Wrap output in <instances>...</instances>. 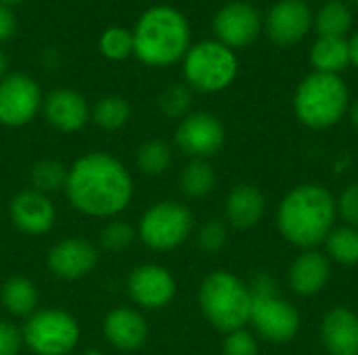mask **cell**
<instances>
[{
  "label": "cell",
  "mask_w": 358,
  "mask_h": 355,
  "mask_svg": "<svg viewBox=\"0 0 358 355\" xmlns=\"http://www.w3.org/2000/svg\"><path fill=\"white\" fill-rule=\"evenodd\" d=\"M63 192L78 213L94 220H113L130 207L134 178L115 155L90 151L69 165Z\"/></svg>",
  "instance_id": "1"
},
{
  "label": "cell",
  "mask_w": 358,
  "mask_h": 355,
  "mask_svg": "<svg viewBox=\"0 0 358 355\" xmlns=\"http://www.w3.org/2000/svg\"><path fill=\"white\" fill-rule=\"evenodd\" d=\"M336 216V199L325 186L300 184L281 199L277 228L289 245L306 251L325 243L334 230Z\"/></svg>",
  "instance_id": "2"
},
{
  "label": "cell",
  "mask_w": 358,
  "mask_h": 355,
  "mask_svg": "<svg viewBox=\"0 0 358 355\" xmlns=\"http://www.w3.org/2000/svg\"><path fill=\"white\" fill-rule=\"evenodd\" d=\"M134 54L147 67H170L185 59L191 48V25L187 17L170 6H149L136 21Z\"/></svg>",
  "instance_id": "3"
},
{
  "label": "cell",
  "mask_w": 358,
  "mask_h": 355,
  "mask_svg": "<svg viewBox=\"0 0 358 355\" xmlns=\"http://www.w3.org/2000/svg\"><path fill=\"white\" fill-rule=\"evenodd\" d=\"M350 109V92L340 75L308 73L294 92V113L310 130H327L344 119Z\"/></svg>",
  "instance_id": "4"
},
{
  "label": "cell",
  "mask_w": 358,
  "mask_h": 355,
  "mask_svg": "<svg viewBox=\"0 0 358 355\" xmlns=\"http://www.w3.org/2000/svg\"><path fill=\"white\" fill-rule=\"evenodd\" d=\"M199 308L206 320L224 335L245 328L252 312L250 287L239 276L216 270L199 287Z\"/></svg>",
  "instance_id": "5"
},
{
  "label": "cell",
  "mask_w": 358,
  "mask_h": 355,
  "mask_svg": "<svg viewBox=\"0 0 358 355\" xmlns=\"http://www.w3.org/2000/svg\"><path fill=\"white\" fill-rule=\"evenodd\" d=\"M250 287L252 312L250 322L254 331L268 343H289L300 331V312L277 293L271 276L260 274Z\"/></svg>",
  "instance_id": "6"
},
{
  "label": "cell",
  "mask_w": 358,
  "mask_h": 355,
  "mask_svg": "<svg viewBox=\"0 0 358 355\" xmlns=\"http://www.w3.org/2000/svg\"><path fill=\"white\" fill-rule=\"evenodd\" d=\"M239 73V61L233 48L218 40L191 44L182 59V75L191 90L216 94L227 90Z\"/></svg>",
  "instance_id": "7"
},
{
  "label": "cell",
  "mask_w": 358,
  "mask_h": 355,
  "mask_svg": "<svg viewBox=\"0 0 358 355\" xmlns=\"http://www.w3.org/2000/svg\"><path fill=\"white\" fill-rule=\"evenodd\" d=\"M23 345L34 355H69L82 337L73 314L59 308L36 310L21 326Z\"/></svg>",
  "instance_id": "8"
},
{
  "label": "cell",
  "mask_w": 358,
  "mask_h": 355,
  "mask_svg": "<svg viewBox=\"0 0 358 355\" xmlns=\"http://www.w3.org/2000/svg\"><path fill=\"white\" fill-rule=\"evenodd\" d=\"M193 213L185 203L159 201L151 205L136 224L138 241L151 251H174L193 234Z\"/></svg>",
  "instance_id": "9"
},
{
  "label": "cell",
  "mask_w": 358,
  "mask_h": 355,
  "mask_svg": "<svg viewBox=\"0 0 358 355\" xmlns=\"http://www.w3.org/2000/svg\"><path fill=\"white\" fill-rule=\"evenodd\" d=\"M42 90L27 73H8L0 80V126L23 128L42 111Z\"/></svg>",
  "instance_id": "10"
},
{
  "label": "cell",
  "mask_w": 358,
  "mask_h": 355,
  "mask_svg": "<svg viewBox=\"0 0 358 355\" xmlns=\"http://www.w3.org/2000/svg\"><path fill=\"white\" fill-rule=\"evenodd\" d=\"M227 130L222 121L206 111L189 113L182 117L174 132V142L180 153L191 159H210L224 146Z\"/></svg>",
  "instance_id": "11"
},
{
  "label": "cell",
  "mask_w": 358,
  "mask_h": 355,
  "mask_svg": "<svg viewBox=\"0 0 358 355\" xmlns=\"http://www.w3.org/2000/svg\"><path fill=\"white\" fill-rule=\"evenodd\" d=\"M126 291L132 303L141 310H164L176 297V278L162 264H138L130 270Z\"/></svg>",
  "instance_id": "12"
},
{
  "label": "cell",
  "mask_w": 358,
  "mask_h": 355,
  "mask_svg": "<svg viewBox=\"0 0 358 355\" xmlns=\"http://www.w3.org/2000/svg\"><path fill=\"white\" fill-rule=\"evenodd\" d=\"M212 27L218 42L237 50L256 42V38L264 29V21L254 4L245 0H233L216 10Z\"/></svg>",
  "instance_id": "13"
},
{
  "label": "cell",
  "mask_w": 358,
  "mask_h": 355,
  "mask_svg": "<svg viewBox=\"0 0 358 355\" xmlns=\"http://www.w3.org/2000/svg\"><path fill=\"white\" fill-rule=\"evenodd\" d=\"M315 13L304 0H279L275 2L264 19V31L268 40L281 48L300 44L310 27Z\"/></svg>",
  "instance_id": "14"
},
{
  "label": "cell",
  "mask_w": 358,
  "mask_h": 355,
  "mask_svg": "<svg viewBox=\"0 0 358 355\" xmlns=\"http://www.w3.org/2000/svg\"><path fill=\"white\" fill-rule=\"evenodd\" d=\"M99 266V249L82 236L57 241L46 253V268L61 280H80Z\"/></svg>",
  "instance_id": "15"
},
{
  "label": "cell",
  "mask_w": 358,
  "mask_h": 355,
  "mask_svg": "<svg viewBox=\"0 0 358 355\" xmlns=\"http://www.w3.org/2000/svg\"><path fill=\"white\" fill-rule=\"evenodd\" d=\"M8 218L10 224L25 236H44L55 228L57 222V207L50 197L25 188L13 195L8 201Z\"/></svg>",
  "instance_id": "16"
},
{
  "label": "cell",
  "mask_w": 358,
  "mask_h": 355,
  "mask_svg": "<svg viewBox=\"0 0 358 355\" xmlns=\"http://www.w3.org/2000/svg\"><path fill=\"white\" fill-rule=\"evenodd\" d=\"M40 113L46 123L61 134H76L90 121V105L84 94L73 88H55L44 96Z\"/></svg>",
  "instance_id": "17"
},
{
  "label": "cell",
  "mask_w": 358,
  "mask_h": 355,
  "mask_svg": "<svg viewBox=\"0 0 358 355\" xmlns=\"http://www.w3.org/2000/svg\"><path fill=\"white\" fill-rule=\"evenodd\" d=\"M105 341L117 352H136L149 339V322L136 308H113L103 318Z\"/></svg>",
  "instance_id": "18"
},
{
  "label": "cell",
  "mask_w": 358,
  "mask_h": 355,
  "mask_svg": "<svg viewBox=\"0 0 358 355\" xmlns=\"http://www.w3.org/2000/svg\"><path fill=\"white\" fill-rule=\"evenodd\" d=\"M321 341L329 355H358V314L334 308L323 316Z\"/></svg>",
  "instance_id": "19"
},
{
  "label": "cell",
  "mask_w": 358,
  "mask_h": 355,
  "mask_svg": "<svg viewBox=\"0 0 358 355\" xmlns=\"http://www.w3.org/2000/svg\"><path fill=\"white\" fill-rule=\"evenodd\" d=\"M329 276H331V264L327 255L315 249H306L304 253H300L287 272L289 287L294 289V293L302 297L321 293L329 282Z\"/></svg>",
  "instance_id": "20"
},
{
  "label": "cell",
  "mask_w": 358,
  "mask_h": 355,
  "mask_svg": "<svg viewBox=\"0 0 358 355\" xmlns=\"http://www.w3.org/2000/svg\"><path fill=\"white\" fill-rule=\"evenodd\" d=\"M266 209V199L254 184H237L231 188L224 201V218L237 230L254 228Z\"/></svg>",
  "instance_id": "21"
},
{
  "label": "cell",
  "mask_w": 358,
  "mask_h": 355,
  "mask_svg": "<svg viewBox=\"0 0 358 355\" xmlns=\"http://www.w3.org/2000/svg\"><path fill=\"white\" fill-rule=\"evenodd\" d=\"M0 303L13 318H29L40 303L36 282L23 274L8 276L0 287Z\"/></svg>",
  "instance_id": "22"
},
{
  "label": "cell",
  "mask_w": 358,
  "mask_h": 355,
  "mask_svg": "<svg viewBox=\"0 0 358 355\" xmlns=\"http://www.w3.org/2000/svg\"><path fill=\"white\" fill-rule=\"evenodd\" d=\"M315 71L340 75L346 67H350V44L348 38L336 36H319L310 46L308 54Z\"/></svg>",
  "instance_id": "23"
},
{
  "label": "cell",
  "mask_w": 358,
  "mask_h": 355,
  "mask_svg": "<svg viewBox=\"0 0 358 355\" xmlns=\"http://www.w3.org/2000/svg\"><path fill=\"white\" fill-rule=\"evenodd\" d=\"M352 10L346 0H327L319 6L313 19V27L319 31V36H336L346 38L352 29Z\"/></svg>",
  "instance_id": "24"
},
{
  "label": "cell",
  "mask_w": 358,
  "mask_h": 355,
  "mask_svg": "<svg viewBox=\"0 0 358 355\" xmlns=\"http://www.w3.org/2000/svg\"><path fill=\"white\" fill-rule=\"evenodd\" d=\"M67 169H69V165H65L59 159H52V157L38 159L31 163V167L27 172L29 188L38 190L46 197L61 192L67 182Z\"/></svg>",
  "instance_id": "25"
},
{
  "label": "cell",
  "mask_w": 358,
  "mask_h": 355,
  "mask_svg": "<svg viewBox=\"0 0 358 355\" xmlns=\"http://www.w3.org/2000/svg\"><path fill=\"white\" fill-rule=\"evenodd\" d=\"M178 186L189 199H203L216 188V172L206 159H191L178 176Z\"/></svg>",
  "instance_id": "26"
},
{
  "label": "cell",
  "mask_w": 358,
  "mask_h": 355,
  "mask_svg": "<svg viewBox=\"0 0 358 355\" xmlns=\"http://www.w3.org/2000/svg\"><path fill=\"white\" fill-rule=\"evenodd\" d=\"M130 115H132L130 103L117 94L103 96L101 100L94 103V107H90V121L105 132L122 130L130 121Z\"/></svg>",
  "instance_id": "27"
},
{
  "label": "cell",
  "mask_w": 358,
  "mask_h": 355,
  "mask_svg": "<svg viewBox=\"0 0 358 355\" xmlns=\"http://www.w3.org/2000/svg\"><path fill=\"white\" fill-rule=\"evenodd\" d=\"M172 146L162 138L143 142L136 151V167L143 176H162L172 165Z\"/></svg>",
  "instance_id": "28"
},
{
  "label": "cell",
  "mask_w": 358,
  "mask_h": 355,
  "mask_svg": "<svg viewBox=\"0 0 358 355\" xmlns=\"http://www.w3.org/2000/svg\"><path fill=\"white\" fill-rule=\"evenodd\" d=\"M327 259H334L342 266L358 264V228L340 226L334 228L325 239Z\"/></svg>",
  "instance_id": "29"
},
{
  "label": "cell",
  "mask_w": 358,
  "mask_h": 355,
  "mask_svg": "<svg viewBox=\"0 0 358 355\" xmlns=\"http://www.w3.org/2000/svg\"><path fill=\"white\" fill-rule=\"evenodd\" d=\"M99 50L109 61H124L134 54V40L132 31L126 27H107L99 38Z\"/></svg>",
  "instance_id": "30"
},
{
  "label": "cell",
  "mask_w": 358,
  "mask_h": 355,
  "mask_svg": "<svg viewBox=\"0 0 358 355\" xmlns=\"http://www.w3.org/2000/svg\"><path fill=\"white\" fill-rule=\"evenodd\" d=\"M191 105H193V90L187 84H172L157 98L159 111L170 119L187 117L191 111Z\"/></svg>",
  "instance_id": "31"
},
{
  "label": "cell",
  "mask_w": 358,
  "mask_h": 355,
  "mask_svg": "<svg viewBox=\"0 0 358 355\" xmlns=\"http://www.w3.org/2000/svg\"><path fill=\"white\" fill-rule=\"evenodd\" d=\"M136 239H138L136 228L130 222L122 220V218L107 220V224L101 228V234H99L101 247L107 249V251H113V253L126 251Z\"/></svg>",
  "instance_id": "32"
},
{
  "label": "cell",
  "mask_w": 358,
  "mask_h": 355,
  "mask_svg": "<svg viewBox=\"0 0 358 355\" xmlns=\"http://www.w3.org/2000/svg\"><path fill=\"white\" fill-rule=\"evenodd\" d=\"M229 241V228H227V222L222 220H208L206 224H201L195 232V243L197 247L208 253V255H214V253H220L224 249Z\"/></svg>",
  "instance_id": "33"
},
{
  "label": "cell",
  "mask_w": 358,
  "mask_h": 355,
  "mask_svg": "<svg viewBox=\"0 0 358 355\" xmlns=\"http://www.w3.org/2000/svg\"><path fill=\"white\" fill-rule=\"evenodd\" d=\"M222 355H258V341L245 328L227 333L222 343Z\"/></svg>",
  "instance_id": "34"
},
{
  "label": "cell",
  "mask_w": 358,
  "mask_h": 355,
  "mask_svg": "<svg viewBox=\"0 0 358 355\" xmlns=\"http://www.w3.org/2000/svg\"><path fill=\"white\" fill-rule=\"evenodd\" d=\"M338 216L346 222V226L358 228V182L346 186L336 199Z\"/></svg>",
  "instance_id": "35"
},
{
  "label": "cell",
  "mask_w": 358,
  "mask_h": 355,
  "mask_svg": "<svg viewBox=\"0 0 358 355\" xmlns=\"http://www.w3.org/2000/svg\"><path fill=\"white\" fill-rule=\"evenodd\" d=\"M23 347L21 328L8 320H0V355H19Z\"/></svg>",
  "instance_id": "36"
},
{
  "label": "cell",
  "mask_w": 358,
  "mask_h": 355,
  "mask_svg": "<svg viewBox=\"0 0 358 355\" xmlns=\"http://www.w3.org/2000/svg\"><path fill=\"white\" fill-rule=\"evenodd\" d=\"M17 33V17L10 6L0 4V42L10 40Z\"/></svg>",
  "instance_id": "37"
},
{
  "label": "cell",
  "mask_w": 358,
  "mask_h": 355,
  "mask_svg": "<svg viewBox=\"0 0 358 355\" xmlns=\"http://www.w3.org/2000/svg\"><path fill=\"white\" fill-rule=\"evenodd\" d=\"M348 44H350V65L358 69V29L348 38Z\"/></svg>",
  "instance_id": "38"
},
{
  "label": "cell",
  "mask_w": 358,
  "mask_h": 355,
  "mask_svg": "<svg viewBox=\"0 0 358 355\" xmlns=\"http://www.w3.org/2000/svg\"><path fill=\"white\" fill-rule=\"evenodd\" d=\"M6 75H8V56H6V52L0 48V80L6 77Z\"/></svg>",
  "instance_id": "39"
},
{
  "label": "cell",
  "mask_w": 358,
  "mask_h": 355,
  "mask_svg": "<svg viewBox=\"0 0 358 355\" xmlns=\"http://www.w3.org/2000/svg\"><path fill=\"white\" fill-rule=\"evenodd\" d=\"M348 113H350V123H352V128L358 132V100L348 109Z\"/></svg>",
  "instance_id": "40"
},
{
  "label": "cell",
  "mask_w": 358,
  "mask_h": 355,
  "mask_svg": "<svg viewBox=\"0 0 358 355\" xmlns=\"http://www.w3.org/2000/svg\"><path fill=\"white\" fill-rule=\"evenodd\" d=\"M23 0H0V4H6V6H13V4H21Z\"/></svg>",
  "instance_id": "41"
},
{
  "label": "cell",
  "mask_w": 358,
  "mask_h": 355,
  "mask_svg": "<svg viewBox=\"0 0 358 355\" xmlns=\"http://www.w3.org/2000/svg\"><path fill=\"white\" fill-rule=\"evenodd\" d=\"M84 355H103L99 349H88V352H84Z\"/></svg>",
  "instance_id": "42"
},
{
  "label": "cell",
  "mask_w": 358,
  "mask_h": 355,
  "mask_svg": "<svg viewBox=\"0 0 358 355\" xmlns=\"http://www.w3.org/2000/svg\"><path fill=\"white\" fill-rule=\"evenodd\" d=\"M348 4H355V6H358V0H346Z\"/></svg>",
  "instance_id": "43"
}]
</instances>
